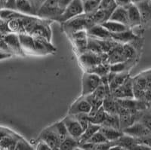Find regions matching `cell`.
Here are the masks:
<instances>
[{"label":"cell","instance_id":"cell-1","mask_svg":"<svg viewBox=\"0 0 151 150\" xmlns=\"http://www.w3.org/2000/svg\"><path fill=\"white\" fill-rule=\"evenodd\" d=\"M63 13L59 8L58 0H45L37 11L36 16L45 20H55L58 21Z\"/></svg>","mask_w":151,"mask_h":150},{"label":"cell","instance_id":"cell-2","mask_svg":"<svg viewBox=\"0 0 151 150\" xmlns=\"http://www.w3.org/2000/svg\"><path fill=\"white\" fill-rule=\"evenodd\" d=\"M79 60L83 67L86 70H88L100 63H107L108 55L106 53L96 54L91 51H86L80 54Z\"/></svg>","mask_w":151,"mask_h":150},{"label":"cell","instance_id":"cell-3","mask_svg":"<svg viewBox=\"0 0 151 150\" xmlns=\"http://www.w3.org/2000/svg\"><path fill=\"white\" fill-rule=\"evenodd\" d=\"M101 82V77L94 72L86 71L83 76L82 95L87 96L93 93Z\"/></svg>","mask_w":151,"mask_h":150},{"label":"cell","instance_id":"cell-4","mask_svg":"<svg viewBox=\"0 0 151 150\" xmlns=\"http://www.w3.org/2000/svg\"><path fill=\"white\" fill-rule=\"evenodd\" d=\"M83 14H84L83 1V0H73L64 11L58 21L63 23L67 22L69 20Z\"/></svg>","mask_w":151,"mask_h":150},{"label":"cell","instance_id":"cell-5","mask_svg":"<svg viewBox=\"0 0 151 150\" xmlns=\"http://www.w3.org/2000/svg\"><path fill=\"white\" fill-rule=\"evenodd\" d=\"M39 140H42L46 142L52 149H60L61 143L55 125L43 130L39 136Z\"/></svg>","mask_w":151,"mask_h":150},{"label":"cell","instance_id":"cell-6","mask_svg":"<svg viewBox=\"0 0 151 150\" xmlns=\"http://www.w3.org/2000/svg\"><path fill=\"white\" fill-rule=\"evenodd\" d=\"M111 94L116 99L134 98L133 93V79L128 77L122 85L111 90Z\"/></svg>","mask_w":151,"mask_h":150},{"label":"cell","instance_id":"cell-7","mask_svg":"<svg viewBox=\"0 0 151 150\" xmlns=\"http://www.w3.org/2000/svg\"><path fill=\"white\" fill-rule=\"evenodd\" d=\"M63 121L67 127L69 134L75 138L79 139L81 135L83 134V131H84V129L80 125L79 121L76 119L75 116L69 114L63 119Z\"/></svg>","mask_w":151,"mask_h":150},{"label":"cell","instance_id":"cell-8","mask_svg":"<svg viewBox=\"0 0 151 150\" xmlns=\"http://www.w3.org/2000/svg\"><path fill=\"white\" fill-rule=\"evenodd\" d=\"M122 132L125 134L132 136L134 138H138L150 133L151 130H150L141 121H137L129 127L122 130Z\"/></svg>","mask_w":151,"mask_h":150},{"label":"cell","instance_id":"cell-9","mask_svg":"<svg viewBox=\"0 0 151 150\" xmlns=\"http://www.w3.org/2000/svg\"><path fill=\"white\" fill-rule=\"evenodd\" d=\"M46 21H48V20L41 18L40 22L36 24L34 29L31 31L29 35H31L33 38L45 39L50 41L51 36H52V32L50 29L49 25Z\"/></svg>","mask_w":151,"mask_h":150},{"label":"cell","instance_id":"cell-10","mask_svg":"<svg viewBox=\"0 0 151 150\" xmlns=\"http://www.w3.org/2000/svg\"><path fill=\"white\" fill-rule=\"evenodd\" d=\"M64 27L66 30L70 33H73L76 31L82 30V29H86L87 30V25H86V14H83L81 15L75 17L73 18L64 22Z\"/></svg>","mask_w":151,"mask_h":150},{"label":"cell","instance_id":"cell-11","mask_svg":"<svg viewBox=\"0 0 151 150\" xmlns=\"http://www.w3.org/2000/svg\"><path fill=\"white\" fill-rule=\"evenodd\" d=\"M91 109V104L87 100L85 96L82 95L71 105L69 109V114L76 115L83 113H88Z\"/></svg>","mask_w":151,"mask_h":150},{"label":"cell","instance_id":"cell-12","mask_svg":"<svg viewBox=\"0 0 151 150\" xmlns=\"http://www.w3.org/2000/svg\"><path fill=\"white\" fill-rule=\"evenodd\" d=\"M1 37L5 39V41L6 42V43L13 53H16L19 55H23L24 50L21 46L19 34L14 33V32H10V33L5 35V36H1Z\"/></svg>","mask_w":151,"mask_h":150},{"label":"cell","instance_id":"cell-13","mask_svg":"<svg viewBox=\"0 0 151 150\" xmlns=\"http://www.w3.org/2000/svg\"><path fill=\"white\" fill-rule=\"evenodd\" d=\"M88 34L90 37L97 39H112L111 32H109L101 24H95L87 29Z\"/></svg>","mask_w":151,"mask_h":150},{"label":"cell","instance_id":"cell-14","mask_svg":"<svg viewBox=\"0 0 151 150\" xmlns=\"http://www.w3.org/2000/svg\"><path fill=\"white\" fill-rule=\"evenodd\" d=\"M109 21H116V22L122 23V24L129 26L127 9L125 7H122V6H117L112 12Z\"/></svg>","mask_w":151,"mask_h":150},{"label":"cell","instance_id":"cell-15","mask_svg":"<svg viewBox=\"0 0 151 150\" xmlns=\"http://www.w3.org/2000/svg\"><path fill=\"white\" fill-rule=\"evenodd\" d=\"M128 11V15H129V26L130 27L134 26L139 25L142 21L141 12L137 5L134 3H132L126 7Z\"/></svg>","mask_w":151,"mask_h":150},{"label":"cell","instance_id":"cell-16","mask_svg":"<svg viewBox=\"0 0 151 150\" xmlns=\"http://www.w3.org/2000/svg\"><path fill=\"white\" fill-rule=\"evenodd\" d=\"M123 44L119 43L117 46L113 48L110 52H109L108 55V60L107 63H110V65L116 64V63H120V62L125 61L126 60L123 55Z\"/></svg>","mask_w":151,"mask_h":150},{"label":"cell","instance_id":"cell-17","mask_svg":"<svg viewBox=\"0 0 151 150\" xmlns=\"http://www.w3.org/2000/svg\"><path fill=\"white\" fill-rule=\"evenodd\" d=\"M17 11L29 16H36V10L30 0H17Z\"/></svg>","mask_w":151,"mask_h":150},{"label":"cell","instance_id":"cell-18","mask_svg":"<svg viewBox=\"0 0 151 150\" xmlns=\"http://www.w3.org/2000/svg\"><path fill=\"white\" fill-rule=\"evenodd\" d=\"M19 38L24 51L36 53L35 39L33 36L28 33H22V34H19Z\"/></svg>","mask_w":151,"mask_h":150},{"label":"cell","instance_id":"cell-19","mask_svg":"<svg viewBox=\"0 0 151 150\" xmlns=\"http://www.w3.org/2000/svg\"><path fill=\"white\" fill-rule=\"evenodd\" d=\"M34 39L36 53L46 54L55 51V48L51 44L50 41L48 40L45 39H38V38H34Z\"/></svg>","mask_w":151,"mask_h":150},{"label":"cell","instance_id":"cell-20","mask_svg":"<svg viewBox=\"0 0 151 150\" xmlns=\"http://www.w3.org/2000/svg\"><path fill=\"white\" fill-rule=\"evenodd\" d=\"M100 131L101 132L108 141L112 142L117 140L123 134V132L119 129L112 128V127L101 125L100 128Z\"/></svg>","mask_w":151,"mask_h":150},{"label":"cell","instance_id":"cell-21","mask_svg":"<svg viewBox=\"0 0 151 150\" xmlns=\"http://www.w3.org/2000/svg\"><path fill=\"white\" fill-rule=\"evenodd\" d=\"M103 107L108 114H118V102L112 94H108L103 101Z\"/></svg>","mask_w":151,"mask_h":150},{"label":"cell","instance_id":"cell-22","mask_svg":"<svg viewBox=\"0 0 151 150\" xmlns=\"http://www.w3.org/2000/svg\"><path fill=\"white\" fill-rule=\"evenodd\" d=\"M107 30L111 33H117V32H124V31L130 29V27L126 24L122 23L116 22V21H107L101 24Z\"/></svg>","mask_w":151,"mask_h":150},{"label":"cell","instance_id":"cell-23","mask_svg":"<svg viewBox=\"0 0 151 150\" xmlns=\"http://www.w3.org/2000/svg\"><path fill=\"white\" fill-rule=\"evenodd\" d=\"M111 35L112 39L120 44H126L136 39L135 35L133 34L131 29L124 31V32H117V33H111Z\"/></svg>","mask_w":151,"mask_h":150},{"label":"cell","instance_id":"cell-24","mask_svg":"<svg viewBox=\"0 0 151 150\" xmlns=\"http://www.w3.org/2000/svg\"><path fill=\"white\" fill-rule=\"evenodd\" d=\"M17 139L11 136L9 133H4L3 131H1V141H0V146L3 149H15L16 143Z\"/></svg>","mask_w":151,"mask_h":150},{"label":"cell","instance_id":"cell-25","mask_svg":"<svg viewBox=\"0 0 151 150\" xmlns=\"http://www.w3.org/2000/svg\"><path fill=\"white\" fill-rule=\"evenodd\" d=\"M24 17L13 18L7 21L8 27H9V31L11 32L17 33V34L26 33V32L24 30V25H23V18Z\"/></svg>","mask_w":151,"mask_h":150},{"label":"cell","instance_id":"cell-26","mask_svg":"<svg viewBox=\"0 0 151 150\" xmlns=\"http://www.w3.org/2000/svg\"><path fill=\"white\" fill-rule=\"evenodd\" d=\"M101 125H96V124H93V123L90 122L89 125L88 126V128L85 130L83 131V134L81 135V136L79 137V143L82 144V143H84L86 142H88L90 140L91 136L94 134L95 133H97L98 131H100V128H101Z\"/></svg>","mask_w":151,"mask_h":150},{"label":"cell","instance_id":"cell-27","mask_svg":"<svg viewBox=\"0 0 151 150\" xmlns=\"http://www.w3.org/2000/svg\"><path fill=\"white\" fill-rule=\"evenodd\" d=\"M141 12L142 21H147L151 17V1L143 0L141 2L136 3Z\"/></svg>","mask_w":151,"mask_h":150},{"label":"cell","instance_id":"cell-28","mask_svg":"<svg viewBox=\"0 0 151 150\" xmlns=\"http://www.w3.org/2000/svg\"><path fill=\"white\" fill-rule=\"evenodd\" d=\"M112 12H113L112 11L99 9L94 13H93V19L95 24H102L106 21H109Z\"/></svg>","mask_w":151,"mask_h":150},{"label":"cell","instance_id":"cell-29","mask_svg":"<svg viewBox=\"0 0 151 150\" xmlns=\"http://www.w3.org/2000/svg\"><path fill=\"white\" fill-rule=\"evenodd\" d=\"M79 140L71 135L68 134L65 140L60 143V149L61 150H72L76 148H79Z\"/></svg>","mask_w":151,"mask_h":150},{"label":"cell","instance_id":"cell-30","mask_svg":"<svg viewBox=\"0 0 151 150\" xmlns=\"http://www.w3.org/2000/svg\"><path fill=\"white\" fill-rule=\"evenodd\" d=\"M87 72H94L99 76L103 77L107 75L110 72V64L108 63H102L100 64L91 67L89 70H86Z\"/></svg>","mask_w":151,"mask_h":150},{"label":"cell","instance_id":"cell-31","mask_svg":"<svg viewBox=\"0 0 151 150\" xmlns=\"http://www.w3.org/2000/svg\"><path fill=\"white\" fill-rule=\"evenodd\" d=\"M101 0H86L83 2L85 14H93L99 9Z\"/></svg>","mask_w":151,"mask_h":150},{"label":"cell","instance_id":"cell-32","mask_svg":"<svg viewBox=\"0 0 151 150\" xmlns=\"http://www.w3.org/2000/svg\"><path fill=\"white\" fill-rule=\"evenodd\" d=\"M101 125L112 127V128L120 129V121L119 114H108L106 115V118Z\"/></svg>","mask_w":151,"mask_h":150},{"label":"cell","instance_id":"cell-33","mask_svg":"<svg viewBox=\"0 0 151 150\" xmlns=\"http://www.w3.org/2000/svg\"><path fill=\"white\" fill-rule=\"evenodd\" d=\"M98 41L104 53L106 54L110 52L119 44V42L114 41L113 39H98Z\"/></svg>","mask_w":151,"mask_h":150},{"label":"cell","instance_id":"cell-34","mask_svg":"<svg viewBox=\"0 0 151 150\" xmlns=\"http://www.w3.org/2000/svg\"><path fill=\"white\" fill-rule=\"evenodd\" d=\"M106 115H107V113H106V112L104 110L103 106H102L97 111L95 115L90 118V122L93 123V124H96V125H101L104 121H105V119H106Z\"/></svg>","mask_w":151,"mask_h":150},{"label":"cell","instance_id":"cell-35","mask_svg":"<svg viewBox=\"0 0 151 150\" xmlns=\"http://www.w3.org/2000/svg\"><path fill=\"white\" fill-rule=\"evenodd\" d=\"M132 62H133V59L120 62V63H116V64L110 65V71L113 72H116V73L124 72L130 67V64Z\"/></svg>","mask_w":151,"mask_h":150},{"label":"cell","instance_id":"cell-36","mask_svg":"<svg viewBox=\"0 0 151 150\" xmlns=\"http://www.w3.org/2000/svg\"><path fill=\"white\" fill-rule=\"evenodd\" d=\"M87 51H91V52H94V53L96 54L104 53L98 39H94V38L90 37V36H88V40Z\"/></svg>","mask_w":151,"mask_h":150},{"label":"cell","instance_id":"cell-37","mask_svg":"<svg viewBox=\"0 0 151 150\" xmlns=\"http://www.w3.org/2000/svg\"><path fill=\"white\" fill-rule=\"evenodd\" d=\"M141 121L150 130H151V109L148 111L147 109L144 111H140L138 120Z\"/></svg>","mask_w":151,"mask_h":150},{"label":"cell","instance_id":"cell-38","mask_svg":"<svg viewBox=\"0 0 151 150\" xmlns=\"http://www.w3.org/2000/svg\"><path fill=\"white\" fill-rule=\"evenodd\" d=\"M55 126L56 128L57 132L58 133V136L60 137V143L64 141L66 139V137L67 136V135L69 134L68 131L67 129V127H66L65 124L63 121V120L60 121H58L55 124Z\"/></svg>","mask_w":151,"mask_h":150},{"label":"cell","instance_id":"cell-39","mask_svg":"<svg viewBox=\"0 0 151 150\" xmlns=\"http://www.w3.org/2000/svg\"><path fill=\"white\" fill-rule=\"evenodd\" d=\"M73 116H75L76 119L79 121V122L80 123V125H82V127H83V128L85 131L90 124V119L89 117H88V114L86 113H78V114L73 115Z\"/></svg>","mask_w":151,"mask_h":150},{"label":"cell","instance_id":"cell-40","mask_svg":"<svg viewBox=\"0 0 151 150\" xmlns=\"http://www.w3.org/2000/svg\"><path fill=\"white\" fill-rule=\"evenodd\" d=\"M123 55L126 60H132L135 57V50L128 43L123 44Z\"/></svg>","mask_w":151,"mask_h":150},{"label":"cell","instance_id":"cell-41","mask_svg":"<svg viewBox=\"0 0 151 150\" xmlns=\"http://www.w3.org/2000/svg\"><path fill=\"white\" fill-rule=\"evenodd\" d=\"M116 7L117 5L116 3L115 0H101V4H100L99 9L112 11H113Z\"/></svg>","mask_w":151,"mask_h":150},{"label":"cell","instance_id":"cell-42","mask_svg":"<svg viewBox=\"0 0 151 150\" xmlns=\"http://www.w3.org/2000/svg\"><path fill=\"white\" fill-rule=\"evenodd\" d=\"M107 141H108V140H106V138L104 136V135L99 131H98L97 133H94L88 142H91V143H95V144H98V143H104V142Z\"/></svg>","mask_w":151,"mask_h":150},{"label":"cell","instance_id":"cell-43","mask_svg":"<svg viewBox=\"0 0 151 150\" xmlns=\"http://www.w3.org/2000/svg\"><path fill=\"white\" fill-rule=\"evenodd\" d=\"M136 140V143H140V144H144L147 146L151 148V133L147 135H145L141 137H138V138H134Z\"/></svg>","mask_w":151,"mask_h":150},{"label":"cell","instance_id":"cell-44","mask_svg":"<svg viewBox=\"0 0 151 150\" xmlns=\"http://www.w3.org/2000/svg\"><path fill=\"white\" fill-rule=\"evenodd\" d=\"M0 31H1V36H5V35L9 34L11 32L8 27L7 21L2 20V19L0 21Z\"/></svg>","mask_w":151,"mask_h":150},{"label":"cell","instance_id":"cell-45","mask_svg":"<svg viewBox=\"0 0 151 150\" xmlns=\"http://www.w3.org/2000/svg\"><path fill=\"white\" fill-rule=\"evenodd\" d=\"M2 9L17 11V0H7Z\"/></svg>","mask_w":151,"mask_h":150},{"label":"cell","instance_id":"cell-46","mask_svg":"<svg viewBox=\"0 0 151 150\" xmlns=\"http://www.w3.org/2000/svg\"><path fill=\"white\" fill-rule=\"evenodd\" d=\"M15 149H31V147L28 145L26 141L18 139L16 143Z\"/></svg>","mask_w":151,"mask_h":150},{"label":"cell","instance_id":"cell-47","mask_svg":"<svg viewBox=\"0 0 151 150\" xmlns=\"http://www.w3.org/2000/svg\"><path fill=\"white\" fill-rule=\"evenodd\" d=\"M79 148L86 150H96V144L94 143H91V142H86V143L80 144Z\"/></svg>","mask_w":151,"mask_h":150},{"label":"cell","instance_id":"cell-48","mask_svg":"<svg viewBox=\"0 0 151 150\" xmlns=\"http://www.w3.org/2000/svg\"><path fill=\"white\" fill-rule=\"evenodd\" d=\"M36 149L38 150H51L52 148L49 146L48 143L42 140H40L36 145Z\"/></svg>","mask_w":151,"mask_h":150},{"label":"cell","instance_id":"cell-49","mask_svg":"<svg viewBox=\"0 0 151 150\" xmlns=\"http://www.w3.org/2000/svg\"><path fill=\"white\" fill-rule=\"evenodd\" d=\"M73 1V0H58V3L59 8H60V10L62 11V12H64V11L67 9V6H68Z\"/></svg>","mask_w":151,"mask_h":150},{"label":"cell","instance_id":"cell-50","mask_svg":"<svg viewBox=\"0 0 151 150\" xmlns=\"http://www.w3.org/2000/svg\"><path fill=\"white\" fill-rule=\"evenodd\" d=\"M117 6H122V7H128L130 4H132L131 0H115Z\"/></svg>","mask_w":151,"mask_h":150},{"label":"cell","instance_id":"cell-51","mask_svg":"<svg viewBox=\"0 0 151 150\" xmlns=\"http://www.w3.org/2000/svg\"><path fill=\"white\" fill-rule=\"evenodd\" d=\"M30 1L32 2L35 9H36V11H37L39 10V9L41 7V5L44 3V2H45V0H30ZM36 14H37V13H36Z\"/></svg>","mask_w":151,"mask_h":150},{"label":"cell","instance_id":"cell-52","mask_svg":"<svg viewBox=\"0 0 151 150\" xmlns=\"http://www.w3.org/2000/svg\"><path fill=\"white\" fill-rule=\"evenodd\" d=\"M13 53L10 52V51H1V55H0V59L1 60H3L5 58L10 57L12 56Z\"/></svg>","mask_w":151,"mask_h":150},{"label":"cell","instance_id":"cell-53","mask_svg":"<svg viewBox=\"0 0 151 150\" xmlns=\"http://www.w3.org/2000/svg\"><path fill=\"white\" fill-rule=\"evenodd\" d=\"M144 100H145L147 103H149L151 102V89H147V90H146Z\"/></svg>","mask_w":151,"mask_h":150},{"label":"cell","instance_id":"cell-54","mask_svg":"<svg viewBox=\"0 0 151 150\" xmlns=\"http://www.w3.org/2000/svg\"><path fill=\"white\" fill-rule=\"evenodd\" d=\"M131 1H132V3H134V4H136V3H137V2H141V1H143V0H131Z\"/></svg>","mask_w":151,"mask_h":150},{"label":"cell","instance_id":"cell-55","mask_svg":"<svg viewBox=\"0 0 151 150\" xmlns=\"http://www.w3.org/2000/svg\"><path fill=\"white\" fill-rule=\"evenodd\" d=\"M149 107H150V109H151V102L149 103Z\"/></svg>","mask_w":151,"mask_h":150},{"label":"cell","instance_id":"cell-56","mask_svg":"<svg viewBox=\"0 0 151 150\" xmlns=\"http://www.w3.org/2000/svg\"><path fill=\"white\" fill-rule=\"evenodd\" d=\"M83 2H84V1H86V0H83Z\"/></svg>","mask_w":151,"mask_h":150},{"label":"cell","instance_id":"cell-57","mask_svg":"<svg viewBox=\"0 0 151 150\" xmlns=\"http://www.w3.org/2000/svg\"><path fill=\"white\" fill-rule=\"evenodd\" d=\"M150 1H151V0H150Z\"/></svg>","mask_w":151,"mask_h":150}]
</instances>
